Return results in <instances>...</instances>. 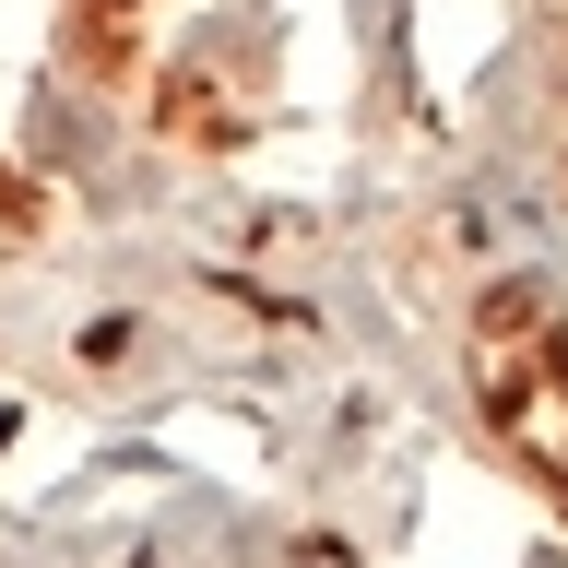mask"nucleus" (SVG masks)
Here are the masks:
<instances>
[{"mask_svg":"<svg viewBox=\"0 0 568 568\" xmlns=\"http://www.w3.org/2000/svg\"><path fill=\"white\" fill-rule=\"evenodd\" d=\"M486 403H497V426L521 438L532 462H557L568 474V344L545 332L532 308H497V332H486Z\"/></svg>","mask_w":568,"mask_h":568,"instance_id":"1","label":"nucleus"}]
</instances>
